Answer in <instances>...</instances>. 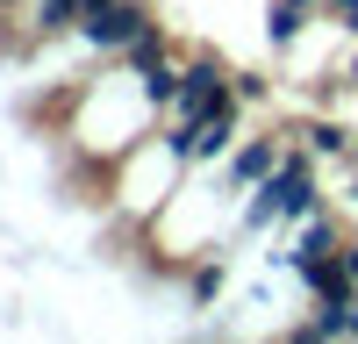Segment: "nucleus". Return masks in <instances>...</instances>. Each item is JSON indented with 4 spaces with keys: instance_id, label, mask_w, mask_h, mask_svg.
<instances>
[{
    "instance_id": "obj_7",
    "label": "nucleus",
    "mask_w": 358,
    "mask_h": 344,
    "mask_svg": "<svg viewBox=\"0 0 358 344\" xmlns=\"http://www.w3.org/2000/svg\"><path fill=\"white\" fill-rule=\"evenodd\" d=\"M344 273H351V280H358V244H351V251H344Z\"/></svg>"
},
{
    "instance_id": "obj_6",
    "label": "nucleus",
    "mask_w": 358,
    "mask_h": 344,
    "mask_svg": "<svg viewBox=\"0 0 358 344\" xmlns=\"http://www.w3.org/2000/svg\"><path fill=\"white\" fill-rule=\"evenodd\" d=\"M308 143H315V151H330V158H337V151H344V129H330V122H322V129H308Z\"/></svg>"
},
{
    "instance_id": "obj_8",
    "label": "nucleus",
    "mask_w": 358,
    "mask_h": 344,
    "mask_svg": "<svg viewBox=\"0 0 358 344\" xmlns=\"http://www.w3.org/2000/svg\"><path fill=\"white\" fill-rule=\"evenodd\" d=\"M351 337H358V280H351Z\"/></svg>"
},
{
    "instance_id": "obj_4",
    "label": "nucleus",
    "mask_w": 358,
    "mask_h": 344,
    "mask_svg": "<svg viewBox=\"0 0 358 344\" xmlns=\"http://www.w3.org/2000/svg\"><path fill=\"white\" fill-rule=\"evenodd\" d=\"M273 165H280V143H273V136H258V143H244V151L229 158V187H258Z\"/></svg>"
},
{
    "instance_id": "obj_1",
    "label": "nucleus",
    "mask_w": 358,
    "mask_h": 344,
    "mask_svg": "<svg viewBox=\"0 0 358 344\" xmlns=\"http://www.w3.org/2000/svg\"><path fill=\"white\" fill-rule=\"evenodd\" d=\"M301 215H315V180H308L301 158H287V165H273V172L258 180L251 222H301Z\"/></svg>"
},
{
    "instance_id": "obj_3",
    "label": "nucleus",
    "mask_w": 358,
    "mask_h": 344,
    "mask_svg": "<svg viewBox=\"0 0 358 344\" xmlns=\"http://www.w3.org/2000/svg\"><path fill=\"white\" fill-rule=\"evenodd\" d=\"M222 101H229V72L215 57H194V65L179 72V86H172V122H194V115L222 108Z\"/></svg>"
},
{
    "instance_id": "obj_2",
    "label": "nucleus",
    "mask_w": 358,
    "mask_h": 344,
    "mask_svg": "<svg viewBox=\"0 0 358 344\" xmlns=\"http://www.w3.org/2000/svg\"><path fill=\"white\" fill-rule=\"evenodd\" d=\"M143 29H158L143 15V0H86V15H79V36L94 50H129Z\"/></svg>"
},
{
    "instance_id": "obj_9",
    "label": "nucleus",
    "mask_w": 358,
    "mask_h": 344,
    "mask_svg": "<svg viewBox=\"0 0 358 344\" xmlns=\"http://www.w3.org/2000/svg\"><path fill=\"white\" fill-rule=\"evenodd\" d=\"M351 201H358V187H351Z\"/></svg>"
},
{
    "instance_id": "obj_5",
    "label": "nucleus",
    "mask_w": 358,
    "mask_h": 344,
    "mask_svg": "<svg viewBox=\"0 0 358 344\" xmlns=\"http://www.w3.org/2000/svg\"><path fill=\"white\" fill-rule=\"evenodd\" d=\"M280 258H294V266H301V273L315 266V258H330V222H322V215H315V222L301 229V244H294V251H280Z\"/></svg>"
}]
</instances>
